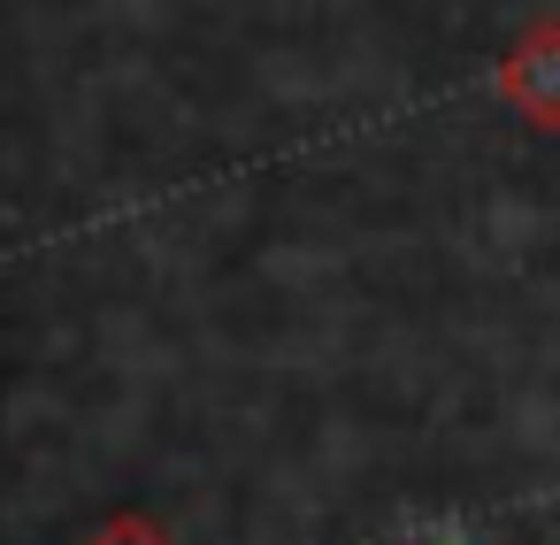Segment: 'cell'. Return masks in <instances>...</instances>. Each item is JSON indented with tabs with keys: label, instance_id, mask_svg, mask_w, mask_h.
I'll list each match as a JSON object with an SVG mask.
<instances>
[{
	"label": "cell",
	"instance_id": "1",
	"mask_svg": "<svg viewBox=\"0 0 560 545\" xmlns=\"http://www.w3.org/2000/svg\"><path fill=\"white\" fill-rule=\"evenodd\" d=\"M499 101L537 124V131H560V16H537L506 55H499Z\"/></svg>",
	"mask_w": 560,
	"mask_h": 545
},
{
	"label": "cell",
	"instance_id": "2",
	"mask_svg": "<svg viewBox=\"0 0 560 545\" xmlns=\"http://www.w3.org/2000/svg\"><path fill=\"white\" fill-rule=\"evenodd\" d=\"M85 545H170V537H162L147 514H116V522H108V530H93Z\"/></svg>",
	"mask_w": 560,
	"mask_h": 545
}]
</instances>
